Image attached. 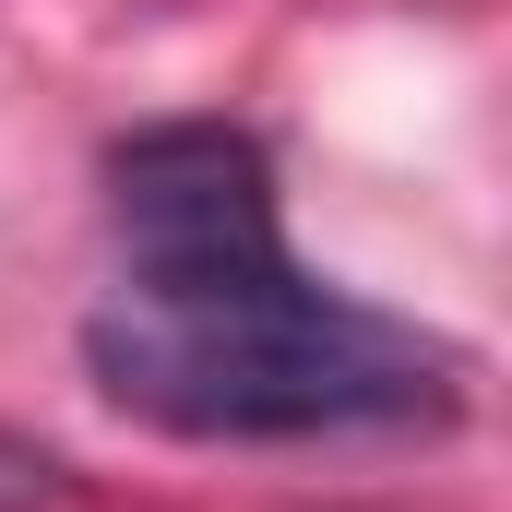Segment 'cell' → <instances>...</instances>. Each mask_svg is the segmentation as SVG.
<instances>
[{"label":"cell","instance_id":"1","mask_svg":"<svg viewBox=\"0 0 512 512\" xmlns=\"http://www.w3.org/2000/svg\"><path fill=\"white\" fill-rule=\"evenodd\" d=\"M120 286L84 310L96 393L179 441H322L465 405V346L286 251L274 155L239 120H155L108 155Z\"/></svg>","mask_w":512,"mask_h":512}]
</instances>
